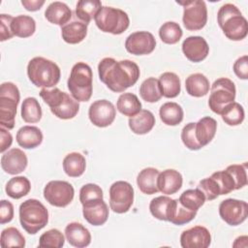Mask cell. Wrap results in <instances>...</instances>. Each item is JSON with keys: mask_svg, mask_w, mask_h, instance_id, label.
Here are the masks:
<instances>
[{"mask_svg": "<svg viewBox=\"0 0 248 248\" xmlns=\"http://www.w3.org/2000/svg\"><path fill=\"white\" fill-rule=\"evenodd\" d=\"M100 80L113 92L121 93L133 86L139 79L140 68L134 61L125 59L116 61L114 58H103L98 64Z\"/></svg>", "mask_w": 248, "mask_h": 248, "instance_id": "cell-1", "label": "cell"}, {"mask_svg": "<svg viewBox=\"0 0 248 248\" xmlns=\"http://www.w3.org/2000/svg\"><path fill=\"white\" fill-rule=\"evenodd\" d=\"M217 20L225 36L232 41H241L248 33V23L239 9L231 3L223 5L217 14Z\"/></svg>", "mask_w": 248, "mask_h": 248, "instance_id": "cell-2", "label": "cell"}, {"mask_svg": "<svg viewBox=\"0 0 248 248\" xmlns=\"http://www.w3.org/2000/svg\"><path fill=\"white\" fill-rule=\"evenodd\" d=\"M27 76L36 87L53 88L60 80L61 72L53 61L37 56L28 62Z\"/></svg>", "mask_w": 248, "mask_h": 248, "instance_id": "cell-3", "label": "cell"}, {"mask_svg": "<svg viewBox=\"0 0 248 248\" xmlns=\"http://www.w3.org/2000/svg\"><path fill=\"white\" fill-rule=\"evenodd\" d=\"M40 96L49 107L50 111L60 119H72L79 110L78 102L57 87L42 88Z\"/></svg>", "mask_w": 248, "mask_h": 248, "instance_id": "cell-4", "label": "cell"}, {"mask_svg": "<svg viewBox=\"0 0 248 248\" xmlns=\"http://www.w3.org/2000/svg\"><path fill=\"white\" fill-rule=\"evenodd\" d=\"M92 78V70L86 63L78 62L73 66L67 85L75 100L78 102L89 101L93 90Z\"/></svg>", "mask_w": 248, "mask_h": 248, "instance_id": "cell-5", "label": "cell"}, {"mask_svg": "<svg viewBox=\"0 0 248 248\" xmlns=\"http://www.w3.org/2000/svg\"><path fill=\"white\" fill-rule=\"evenodd\" d=\"M19 222L26 232L35 234L46 226L48 211L40 201L26 200L19 205Z\"/></svg>", "mask_w": 248, "mask_h": 248, "instance_id": "cell-6", "label": "cell"}, {"mask_svg": "<svg viewBox=\"0 0 248 248\" xmlns=\"http://www.w3.org/2000/svg\"><path fill=\"white\" fill-rule=\"evenodd\" d=\"M20 94L17 86L10 81L3 82L0 86V125L8 130L15 127L16 108Z\"/></svg>", "mask_w": 248, "mask_h": 248, "instance_id": "cell-7", "label": "cell"}, {"mask_svg": "<svg viewBox=\"0 0 248 248\" xmlns=\"http://www.w3.org/2000/svg\"><path fill=\"white\" fill-rule=\"evenodd\" d=\"M97 27L105 32L113 35L122 34L127 30L130 19L124 11L117 8L104 6L94 17Z\"/></svg>", "mask_w": 248, "mask_h": 248, "instance_id": "cell-8", "label": "cell"}, {"mask_svg": "<svg viewBox=\"0 0 248 248\" xmlns=\"http://www.w3.org/2000/svg\"><path fill=\"white\" fill-rule=\"evenodd\" d=\"M235 85L232 80L227 78L216 79L211 85V92L208 99L209 108L216 114H221L226 106L234 102Z\"/></svg>", "mask_w": 248, "mask_h": 248, "instance_id": "cell-9", "label": "cell"}, {"mask_svg": "<svg viewBox=\"0 0 248 248\" xmlns=\"http://www.w3.org/2000/svg\"><path fill=\"white\" fill-rule=\"evenodd\" d=\"M183 6L182 21L184 27L189 31L201 30L207 21V8L202 0L176 2Z\"/></svg>", "mask_w": 248, "mask_h": 248, "instance_id": "cell-10", "label": "cell"}, {"mask_svg": "<svg viewBox=\"0 0 248 248\" xmlns=\"http://www.w3.org/2000/svg\"><path fill=\"white\" fill-rule=\"evenodd\" d=\"M134 202V188L123 180L116 181L109 187V207L118 214L127 212Z\"/></svg>", "mask_w": 248, "mask_h": 248, "instance_id": "cell-11", "label": "cell"}, {"mask_svg": "<svg viewBox=\"0 0 248 248\" xmlns=\"http://www.w3.org/2000/svg\"><path fill=\"white\" fill-rule=\"evenodd\" d=\"M74 187L64 180H51L44 188L45 200L56 207L69 205L74 199Z\"/></svg>", "mask_w": 248, "mask_h": 248, "instance_id": "cell-12", "label": "cell"}, {"mask_svg": "<svg viewBox=\"0 0 248 248\" xmlns=\"http://www.w3.org/2000/svg\"><path fill=\"white\" fill-rule=\"evenodd\" d=\"M219 215L230 226L240 225L248 216V204L236 199L224 200L219 205Z\"/></svg>", "mask_w": 248, "mask_h": 248, "instance_id": "cell-13", "label": "cell"}, {"mask_svg": "<svg viewBox=\"0 0 248 248\" xmlns=\"http://www.w3.org/2000/svg\"><path fill=\"white\" fill-rule=\"evenodd\" d=\"M88 116L93 125L105 128L114 121L116 109L111 102L105 99L97 100L89 107Z\"/></svg>", "mask_w": 248, "mask_h": 248, "instance_id": "cell-14", "label": "cell"}, {"mask_svg": "<svg viewBox=\"0 0 248 248\" xmlns=\"http://www.w3.org/2000/svg\"><path fill=\"white\" fill-rule=\"evenodd\" d=\"M156 46L154 36L147 31H138L130 34L125 41V48L134 55L150 54Z\"/></svg>", "mask_w": 248, "mask_h": 248, "instance_id": "cell-15", "label": "cell"}, {"mask_svg": "<svg viewBox=\"0 0 248 248\" xmlns=\"http://www.w3.org/2000/svg\"><path fill=\"white\" fill-rule=\"evenodd\" d=\"M210 243L211 234L202 226H195L185 230L180 235V244L183 248H207Z\"/></svg>", "mask_w": 248, "mask_h": 248, "instance_id": "cell-16", "label": "cell"}, {"mask_svg": "<svg viewBox=\"0 0 248 248\" xmlns=\"http://www.w3.org/2000/svg\"><path fill=\"white\" fill-rule=\"evenodd\" d=\"M84 219L92 226H102L108 218V207L103 199H94L82 203Z\"/></svg>", "mask_w": 248, "mask_h": 248, "instance_id": "cell-17", "label": "cell"}, {"mask_svg": "<svg viewBox=\"0 0 248 248\" xmlns=\"http://www.w3.org/2000/svg\"><path fill=\"white\" fill-rule=\"evenodd\" d=\"M181 46L186 58L194 63L204 60L209 52L207 42L201 36H190L186 38Z\"/></svg>", "mask_w": 248, "mask_h": 248, "instance_id": "cell-18", "label": "cell"}, {"mask_svg": "<svg viewBox=\"0 0 248 248\" xmlns=\"http://www.w3.org/2000/svg\"><path fill=\"white\" fill-rule=\"evenodd\" d=\"M28 164L26 154L19 148H12L3 153L1 157L2 170L9 174H18L22 172Z\"/></svg>", "mask_w": 248, "mask_h": 248, "instance_id": "cell-19", "label": "cell"}, {"mask_svg": "<svg viewBox=\"0 0 248 248\" xmlns=\"http://www.w3.org/2000/svg\"><path fill=\"white\" fill-rule=\"evenodd\" d=\"M183 178L178 170L168 169L159 173L157 186L160 192L166 195H172L181 188Z\"/></svg>", "mask_w": 248, "mask_h": 248, "instance_id": "cell-20", "label": "cell"}, {"mask_svg": "<svg viewBox=\"0 0 248 248\" xmlns=\"http://www.w3.org/2000/svg\"><path fill=\"white\" fill-rule=\"evenodd\" d=\"M65 236L72 246L78 248L86 247L91 242L90 232L82 224L78 222H72L66 226Z\"/></svg>", "mask_w": 248, "mask_h": 248, "instance_id": "cell-21", "label": "cell"}, {"mask_svg": "<svg viewBox=\"0 0 248 248\" xmlns=\"http://www.w3.org/2000/svg\"><path fill=\"white\" fill-rule=\"evenodd\" d=\"M45 17L50 23L60 25L62 27L72 18V11L67 4L55 1L50 3L46 9Z\"/></svg>", "mask_w": 248, "mask_h": 248, "instance_id": "cell-22", "label": "cell"}, {"mask_svg": "<svg viewBox=\"0 0 248 248\" xmlns=\"http://www.w3.org/2000/svg\"><path fill=\"white\" fill-rule=\"evenodd\" d=\"M16 139L19 146L25 149H33L42 143L43 133L36 126L26 125L17 131Z\"/></svg>", "mask_w": 248, "mask_h": 248, "instance_id": "cell-23", "label": "cell"}, {"mask_svg": "<svg viewBox=\"0 0 248 248\" xmlns=\"http://www.w3.org/2000/svg\"><path fill=\"white\" fill-rule=\"evenodd\" d=\"M216 130L217 121L210 116L202 117L197 123H195L196 139L202 147L205 146L213 140Z\"/></svg>", "mask_w": 248, "mask_h": 248, "instance_id": "cell-24", "label": "cell"}, {"mask_svg": "<svg viewBox=\"0 0 248 248\" xmlns=\"http://www.w3.org/2000/svg\"><path fill=\"white\" fill-rule=\"evenodd\" d=\"M128 124L133 133L137 135H144L153 129L155 125V116L150 110L141 109L136 115L129 117Z\"/></svg>", "mask_w": 248, "mask_h": 248, "instance_id": "cell-25", "label": "cell"}, {"mask_svg": "<svg viewBox=\"0 0 248 248\" xmlns=\"http://www.w3.org/2000/svg\"><path fill=\"white\" fill-rule=\"evenodd\" d=\"M159 170L155 168H145L140 171L137 177V184L140 192L146 195H153L159 192L157 180Z\"/></svg>", "mask_w": 248, "mask_h": 248, "instance_id": "cell-26", "label": "cell"}, {"mask_svg": "<svg viewBox=\"0 0 248 248\" xmlns=\"http://www.w3.org/2000/svg\"><path fill=\"white\" fill-rule=\"evenodd\" d=\"M196 215H197V211L187 209L179 202L178 199L177 200L172 199L169 208L168 221L174 225L181 226L191 222L196 217Z\"/></svg>", "mask_w": 248, "mask_h": 248, "instance_id": "cell-27", "label": "cell"}, {"mask_svg": "<svg viewBox=\"0 0 248 248\" xmlns=\"http://www.w3.org/2000/svg\"><path fill=\"white\" fill-rule=\"evenodd\" d=\"M61 35L64 42L76 45L82 42L87 35V24L82 21H73L61 27Z\"/></svg>", "mask_w": 248, "mask_h": 248, "instance_id": "cell-28", "label": "cell"}, {"mask_svg": "<svg viewBox=\"0 0 248 248\" xmlns=\"http://www.w3.org/2000/svg\"><path fill=\"white\" fill-rule=\"evenodd\" d=\"M185 88L190 96L202 97L209 91V80L203 74H192L185 80Z\"/></svg>", "mask_w": 248, "mask_h": 248, "instance_id": "cell-29", "label": "cell"}, {"mask_svg": "<svg viewBox=\"0 0 248 248\" xmlns=\"http://www.w3.org/2000/svg\"><path fill=\"white\" fill-rule=\"evenodd\" d=\"M11 30L14 36L19 38H28L35 33L36 21L30 16H16L12 20Z\"/></svg>", "mask_w": 248, "mask_h": 248, "instance_id": "cell-30", "label": "cell"}, {"mask_svg": "<svg viewBox=\"0 0 248 248\" xmlns=\"http://www.w3.org/2000/svg\"><path fill=\"white\" fill-rule=\"evenodd\" d=\"M86 168V161L82 154L72 152L63 159V170L70 177H78L83 174Z\"/></svg>", "mask_w": 248, "mask_h": 248, "instance_id": "cell-31", "label": "cell"}, {"mask_svg": "<svg viewBox=\"0 0 248 248\" xmlns=\"http://www.w3.org/2000/svg\"><path fill=\"white\" fill-rule=\"evenodd\" d=\"M159 84L162 95L166 98H175L181 90L179 77L172 72L163 73L159 78Z\"/></svg>", "mask_w": 248, "mask_h": 248, "instance_id": "cell-32", "label": "cell"}, {"mask_svg": "<svg viewBox=\"0 0 248 248\" xmlns=\"http://www.w3.org/2000/svg\"><path fill=\"white\" fill-rule=\"evenodd\" d=\"M183 108L174 102H168L161 106L159 115L164 124L168 126H176L183 120Z\"/></svg>", "mask_w": 248, "mask_h": 248, "instance_id": "cell-33", "label": "cell"}, {"mask_svg": "<svg viewBox=\"0 0 248 248\" xmlns=\"http://www.w3.org/2000/svg\"><path fill=\"white\" fill-rule=\"evenodd\" d=\"M117 110L125 116L132 117L141 110V103L138 96L131 93H122L116 103Z\"/></svg>", "mask_w": 248, "mask_h": 248, "instance_id": "cell-34", "label": "cell"}, {"mask_svg": "<svg viewBox=\"0 0 248 248\" xmlns=\"http://www.w3.org/2000/svg\"><path fill=\"white\" fill-rule=\"evenodd\" d=\"M31 190V183L25 176H15L11 178L5 187L7 195L15 200L26 196Z\"/></svg>", "mask_w": 248, "mask_h": 248, "instance_id": "cell-35", "label": "cell"}, {"mask_svg": "<svg viewBox=\"0 0 248 248\" xmlns=\"http://www.w3.org/2000/svg\"><path fill=\"white\" fill-rule=\"evenodd\" d=\"M102 2L99 0H80L77 3L76 15L83 23L88 24L102 8Z\"/></svg>", "mask_w": 248, "mask_h": 248, "instance_id": "cell-36", "label": "cell"}, {"mask_svg": "<svg viewBox=\"0 0 248 248\" xmlns=\"http://www.w3.org/2000/svg\"><path fill=\"white\" fill-rule=\"evenodd\" d=\"M140 95L147 103H156L162 98L159 80L155 78H147L140 86Z\"/></svg>", "mask_w": 248, "mask_h": 248, "instance_id": "cell-37", "label": "cell"}, {"mask_svg": "<svg viewBox=\"0 0 248 248\" xmlns=\"http://www.w3.org/2000/svg\"><path fill=\"white\" fill-rule=\"evenodd\" d=\"M21 117L26 123H37L42 118V108L38 100L27 97L21 105Z\"/></svg>", "mask_w": 248, "mask_h": 248, "instance_id": "cell-38", "label": "cell"}, {"mask_svg": "<svg viewBox=\"0 0 248 248\" xmlns=\"http://www.w3.org/2000/svg\"><path fill=\"white\" fill-rule=\"evenodd\" d=\"M178 201L187 209L198 212L199 208L202 205H203V203L205 202V197H204L203 193L201 190H199L198 188L197 189H188L180 195Z\"/></svg>", "mask_w": 248, "mask_h": 248, "instance_id": "cell-39", "label": "cell"}, {"mask_svg": "<svg viewBox=\"0 0 248 248\" xmlns=\"http://www.w3.org/2000/svg\"><path fill=\"white\" fill-rule=\"evenodd\" d=\"M220 115L222 116L223 121L229 126H236L242 123L245 113L244 108L240 104L232 102L224 108Z\"/></svg>", "mask_w": 248, "mask_h": 248, "instance_id": "cell-40", "label": "cell"}, {"mask_svg": "<svg viewBox=\"0 0 248 248\" xmlns=\"http://www.w3.org/2000/svg\"><path fill=\"white\" fill-rule=\"evenodd\" d=\"M182 29L180 25L174 21H167L159 29V36L163 43L174 45L179 42L182 37Z\"/></svg>", "mask_w": 248, "mask_h": 248, "instance_id": "cell-41", "label": "cell"}, {"mask_svg": "<svg viewBox=\"0 0 248 248\" xmlns=\"http://www.w3.org/2000/svg\"><path fill=\"white\" fill-rule=\"evenodd\" d=\"M2 248L9 247H19L25 246V238L21 232L15 227H9L2 231L0 238Z\"/></svg>", "mask_w": 248, "mask_h": 248, "instance_id": "cell-42", "label": "cell"}, {"mask_svg": "<svg viewBox=\"0 0 248 248\" xmlns=\"http://www.w3.org/2000/svg\"><path fill=\"white\" fill-rule=\"evenodd\" d=\"M172 199L168 196L154 198L149 203V210L153 217L161 221H168V213Z\"/></svg>", "mask_w": 248, "mask_h": 248, "instance_id": "cell-43", "label": "cell"}, {"mask_svg": "<svg viewBox=\"0 0 248 248\" xmlns=\"http://www.w3.org/2000/svg\"><path fill=\"white\" fill-rule=\"evenodd\" d=\"M65 238L63 233L57 229H51L44 232L39 238L40 247L60 248L64 245Z\"/></svg>", "mask_w": 248, "mask_h": 248, "instance_id": "cell-44", "label": "cell"}, {"mask_svg": "<svg viewBox=\"0 0 248 248\" xmlns=\"http://www.w3.org/2000/svg\"><path fill=\"white\" fill-rule=\"evenodd\" d=\"M211 176H213L215 178V180L217 181V183L220 187L221 195H227V194L231 193L232 191L236 190L234 179L228 170L213 172L211 174Z\"/></svg>", "mask_w": 248, "mask_h": 248, "instance_id": "cell-45", "label": "cell"}, {"mask_svg": "<svg viewBox=\"0 0 248 248\" xmlns=\"http://www.w3.org/2000/svg\"><path fill=\"white\" fill-rule=\"evenodd\" d=\"M197 188L203 193L205 200L207 201L215 200L216 198L221 196L220 187L213 176H209L201 180Z\"/></svg>", "mask_w": 248, "mask_h": 248, "instance_id": "cell-46", "label": "cell"}, {"mask_svg": "<svg viewBox=\"0 0 248 248\" xmlns=\"http://www.w3.org/2000/svg\"><path fill=\"white\" fill-rule=\"evenodd\" d=\"M181 140L183 144L190 150H199L202 148L201 144L196 139L194 122H190L183 127L181 131Z\"/></svg>", "mask_w": 248, "mask_h": 248, "instance_id": "cell-47", "label": "cell"}, {"mask_svg": "<svg viewBox=\"0 0 248 248\" xmlns=\"http://www.w3.org/2000/svg\"><path fill=\"white\" fill-rule=\"evenodd\" d=\"M226 170H228L232 174V176L233 177L236 190L241 189L247 185V173H246L247 164L246 163L241 165H237V164L230 165L229 167H227Z\"/></svg>", "mask_w": 248, "mask_h": 248, "instance_id": "cell-48", "label": "cell"}, {"mask_svg": "<svg viewBox=\"0 0 248 248\" xmlns=\"http://www.w3.org/2000/svg\"><path fill=\"white\" fill-rule=\"evenodd\" d=\"M94 199H103V190L101 187L94 183H87L79 190V202L84 203Z\"/></svg>", "mask_w": 248, "mask_h": 248, "instance_id": "cell-49", "label": "cell"}, {"mask_svg": "<svg viewBox=\"0 0 248 248\" xmlns=\"http://www.w3.org/2000/svg\"><path fill=\"white\" fill-rule=\"evenodd\" d=\"M14 16L11 15L1 14L0 15V41L4 42L14 37L11 30V23Z\"/></svg>", "mask_w": 248, "mask_h": 248, "instance_id": "cell-50", "label": "cell"}, {"mask_svg": "<svg viewBox=\"0 0 248 248\" xmlns=\"http://www.w3.org/2000/svg\"><path fill=\"white\" fill-rule=\"evenodd\" d=\"M233 72L237 78L241 79L248 78V56L243 55L239 57L233 64Z\"/></svg>", "mask_w": 248, "mask_h": 248, "instance_id": "cell-51", "label": "cell"}, {"mask_svg": "<svg viewBox=\"0 0 248 248\" xmlns=\"http://www.w3.org/2000/svg\"><path fill=\"white\" fill-rule=\"evenodd\" d=\"M14 218V205L11 202L2 200L0 203V223L6 224Z\"/></svg>", "mask_w": 248, "mask_h": 248, "instance_id": "cell-52", "label": "cell"}, {"mask_svg": "<svg viewBox=\"0 0 248 248\" xmlns=\"http://www.w3.org/2000/svg\"><path fill=\"white\" fill-rule=\"evenodd\" d=\"M0 152L4 153L12 144L13 142V137L11 133L8 131V129H5V127H0Z\"/></svg>", "mask_w": 248, "mask_h": 248, "instance_id": "cell-53", "label": "cell"}, {"mask_svg": "<svg viewBox=\"0 0 248 248\" xmlns=\"http://www.w3.org/2000/svg\"><path fill=\"white\" fill-rule=\"evenodd\" d=\"M22 6L29 12H36L45 4L44 0H22Z\"/></svg>", "mask_w": 248, "mask_h": 248, "instance_id": "cell-54", "label": "cell"}]
</instances>
